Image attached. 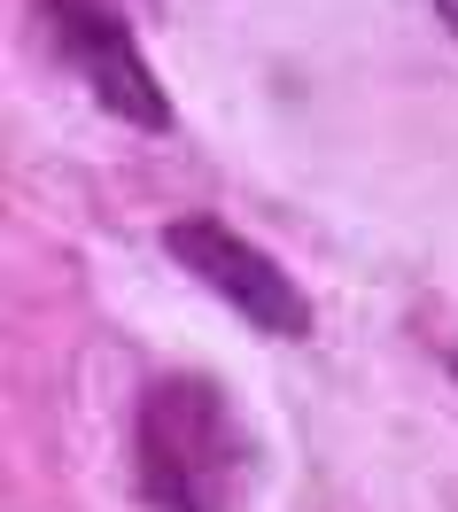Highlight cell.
<instances>
[{
    "label": "cell",
    "mask_w": 458,
    "mask_h": 512,
    "mask_svg": "<svg viewBox=\"0 0 458 512\" xmlns=\"http://www.w3.org/2000/svg\"><path fill=\"white\" fill-rule=\"evenodd\" d=\"M241 427L210 373H156L132 412V489L148 512H233Z\"/></svg>",
    "instance_id": "6da1fadb"
},
{
    "label": "cell",
    "mask_w": 458,
    "mask_h": 512,
    "mask_svg": "<svg viewBox=\"0 0 458 512\" xmlns=\"http://www.w3.org/2000/svg\"><path fill=\"white\" fill-rule=\"evenodd\" d=\"M164 249H171L179 272H195L202 288L218 295V303H233L257 334H280V342H303V334H311V295L295 288V272L272 264V256H264L249 233H233L226 218L187 210V218L164 225Z\"/></svg>",
    "instance_id": "7a4b0ae2"
},
{
    "label": "cell",
    "mask_w": 458,
    "mask_h": 512,
    "mask_svg": "<svg viewBox=\"0 0 458 512\" xmlns=\"http://www.w3.org/2000/svg\"><path fill=\"white\" fill-rule=\"evenodd\" d=\"M132 8L140 0H39L63 63L94 86L101 109L125 117L132 132H171V94H164V78L148 70L140 39H132Z\"/></svg>",
    "instance_id": "3957f363"
},
{
    "label": "cell",
    "mask_w": 458,
    "mask_h": 512,
    "mask_svg": "<svg viewBox=\"0 0 458 512\" xmlns=\"http://www.w3.org/2000/svg\"><path fill=\"white\" fill-rule=\"evenodd\" d=\"M435 8H443V16H451V32H458V0H435Z\"/></svg>",
    "instance_id": "277c9868"
},
{
    "label": "cell",
    "mask_w": 458,
    "mask_h": 512,
    "mask_svg": "<svg viewBox=\"0 0 458 512\" xmlns=\"http://www.w3.org/2000/svg\"><path fill=\"white\" fill-rule=\"evenodd\" d=\"M443 365H451V373H458V342H451V350H443Z\"/></svg>",
    "instance_id": "5b68a950"
}]
</instances>
